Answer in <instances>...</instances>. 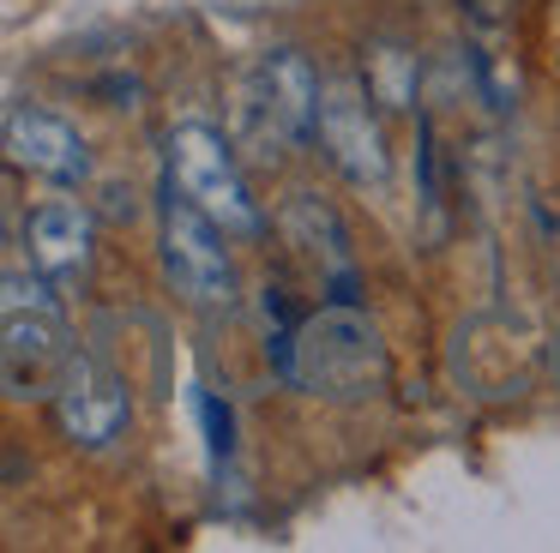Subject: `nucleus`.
<instances>
[{
	"instance_id": "6",
	"label": "nucleus",
	"mask_w": 560,
	"mask_h": 553,
	"mask_svg": "<svg viewBox=\"0 0 560 553\" xmlns=\"http://www.w3.org/2000/svg\"><path fill=\"white\" fill-rule=\"evenodd\" d=\"M73 349L79 343L61 319V301L0 313V397H13V403L49 397L55 379H61V367L73 361Z\"/></svg>"
},
{
	"instance_id": "11",
	"label": "nucleus",
	"mask_w": 560,
	"mask_h": 553,
	"mask_svg": "<svg viewBox=\"0 0 560 553\" xmlns=\"http://www.w3.org/2000/svg\"><path fill=\"white\" fill-rule=\"evenodd\" d=\"M31 264H37L49 283H61V276H79L91 264V247H97V223H91V211L79 199H49L31 211Z\"/></svg>"
},
{
	"instance_id": "8",
	"label": "nucleus",
	"mask_w": 560,
	"mask_h": 553,
	"mask_svg": "<svg viewBox=\"0 0 560 553\" xmlns=\"http://www.w3.org/2000/svg\"><path fill=\"white\" fill-rule=\"evenodd\" d=\"M452 379L470 397H518L530 385V349L506 313H476L452 331Z\"/></svg>"
},
{
	"instance_id": "14",
	"label": "nucleus",
	"mask_w": 560,
	"mask_h": 553,
	"mask_svg": "<svg viewBox=\"0 0 560 553\" xmlns=\"http://www.w3.org/2000/svg\"><path fill=\"white\" fill-rule=\"evenodd\" d=\"M464 19H470V31H512L518 0H464Z\"/></svg>"
},
{
	"instance_id": "4",
	"label": "nucleus",
	"mask_w": 560,
	"mask_h": 553,
	"mask_svg": "<svg viewBox=\"0 0 560 553\" xmlns=\"http://www.w3.org/2000/svg\"><path fill=\"white\" fill-rule=\"evenodd\" d=\"M223 228L211 223L206 211L182 199V192H163V276L170 289L199 313H223L235 307V264L230 247H223Z\"/></svg>"
},
{
	"instance_id": "13",
	"label": "nucleus",
	"mask_w": 560,
	"mask_h": 553,
	"mask_svg": "<svg viewBox=\"0 0 560 553\" xmlns=\"http://www.w3.org/2000/svg\"><path fill=\"white\" fill-rule=\"evenodd\" d=\"M470 79L482 91V103L494 115L518 108L524 96V72H518V48H512V31H470Z\"/></svg>"
},
{
	"instance_id": "16",
	"label": "nucleus",
	"mask_w": 560,
	"mask_h": 553,
	"mask_svg": "<svg viewBox=\"0 0 560 553\" xmlns=\"http://www.w3.org/2000/svg\"><path fill=\"white\" fill-rule=\"evenodd\" d=\"M548 373H555V385H560V331L548 337Z\"/></svg>"
},
{
	"instance_id": "12",
	"label": "nucleus",
	"mask_w": 560,
	"mask_h": 553,
	"mask_svg": "<svg viewBox=\"0 0 560 553\" xmlns=\"http://www.w3.org/2000/svg\"><path fill=\"white\" fill-rule=\"evenodd\" d=\"M416 84H422V60H416L410 43L380 36V43L362 48V91L374 108H392V115L416 108Z\"/></svg>"
},
{
	"instance_id": "9",
	"label": "nucleus",
	"mask_w": 560,
	"mask_h": 553,
	"mask_svg": "<svg viewBox=\"0 0 560 553\" xmlns=\"http://www.w3.org/2000/svg\"><path fill=\"white\" fill-rule=\"evenodd\" d=\"M0 156L19 168V175L55 180V187H73V180L91 175V151L79 139L73 120L49 115V108H19L0 132Z\"/></svg>"
},
{
	"instance_id": "2",
	"label": "nucleus",
	"mask_w": 560,
	"mask_h": 553,
	"mask_svg": "<svg viewBox=\"0 0 560 553\" xmlns=\"http://www.w3.org/2000/svg\"><path fill=\"white\" fill-rule=\"evenodd\" d=\"M314 103H319V72L302 48H266L254 72L242 79L235 103V151L278 163L283 151L314 139Z\"/></svg>"
},
{
	"instance_id": "15",
	"label": "nucleus",
	"mask_w": 560,
	"mask_h": 553,
	"mask_svg": "<svg viewBox=\"0 0 560 553\" xmlns=\"http://www.w3.org/2000/svg\"><path fill=\"white\" fill-rule=\"evenodd\" d=\"M199 415H206V433H211V457H230V409L218 397H199Z\"/></svg>"
},
{
	"instance_id": "10",
	"label": "nucleus",
	"mask_w": 560,
	"mask_h": 553,
	"mask_svg": "<svg viewBox=\"0 0 560 553\" xmlns=\"http://www.w3.org/2000/svg\"><path fill=\"white\" fill-rule=\"evenodd\" d=\"M283 235H290V247L319 271V289H326L331 301H355V252H350V235H343L331 204H319L314 192H295V199L283 204Z\"/></svg>"
},
{
	"instance_id": "3",
	"label": "nucleus",
	"mask_w": 560,
	"mask_h": 553,
	"mask_svg": "<svg viewBox=\"0 0 560 553\" xmlns=\"http://www.w3.org/2000/svg\"><path fill=\"white\" fill-rule=\"evenodd\" d=\"M163 163H170V187L182 192L194 211H206L223 235H259L266 216L259 199L247 192V175L235 163V144L223 139L206 120H182V127L163 139Z\"/></svg>"
},
{
	"instance_id": "7",
	"label": "nucleus",
	"mask_w": 560,
	"mask_h": 553,
	"mask_svg": "<svg viewBox=\"0 0 560 553\" xmlns=\"http://www.w3.org/2000/svg\"><path fill=\"white\" fill-rule=\"evenodd\" d=\"M49 397H55V427L73 445H85V451L115 445L127 433V421H133V391H127V379L109 361L85 355V349H73V361L61 367V379H55Z\"/></svg>"
},
{
	"instance_id": "1",
	"label": "nucleus",
	"mask_w": 560,
	"mask_h": 553,
	"mask_svg": "<svg viewBox=\"0 0 560 553\" xmlns=\"http://www.w3.org/2000/svg\"><path fill=\"white\" fill-rule=\"evenodd\" d=\"M271 361L290 385L331 403H362V397L386 391L392 355L380 343V325L368 319L355 301H326L319 313H307L302 325L271 337Z\"/></svg>"
},
{
	"instance_id": "5",
	"label": "nucleus",
	"mask_w": 560,
	"mask_h": 553,
	"mask_svg": "<svg viewBox=\"0 0 560 553\" xmlns=\"http://www.w3.org/2000/svg\"><path fill=\"white\" fill-rule=\"evenodd\" d=\"M314 139H319V151L331 156V168H338L343 180H355V187H380V180L392 175L386 127H380L362 79H319Z\"/></svg>"
}]
</instances>
